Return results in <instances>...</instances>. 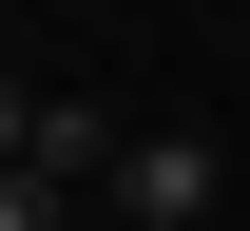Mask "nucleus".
Returning <instances> with one entry per match:
<instances>
[{"label": "nucleus", "mask_w": 250, "mask_h": 231, "mask_svg": "<svg viewBox=\"0 0 250 231\" xmlns=\"http://www.w3.org/2000/svg\"><path fill=\"white\" fill-rule=\"evenodd\" d=\"M212 193H231V154L192 116H135V154H116V231H212Z\"/></svg>", "instance_id": "nucleus-1"}, {"label": "nucleus", "mask_w": 250, "mask_h": 231, "mask_svg": "<svg viewBox=\"0 0 250 231\" xmlns=\"http://www.w3.org/2000/svg\"><path fill=\"white\" fill-rule=\"evenodd\" d=\"M116 154H135V116H96V97H39V154H20V173H58V193H116Z\"/></svg>", "instance_id": "nucleus-2"}, {"label": "nucleus", "mask_w": 250, "mask_h": 231, "mask_svg": "<svg viewBox=\"0 0 250 231\" xmlns=\"http://www.w3.org/2000/svg\"><path fill=\"white\" fill-rule=\"evenodd\" d=\"M0 231H77V193L58 173H0Z\"/></svg>", "instance_id": "nucleus-3"}, {"label": "nucleus", "mask_w": 250, "mask_h": 231, "mask_svg": "<svg viewBox=\"0 0 250 231\" xmlns=\"http://www.w3.org/2000/svg\"><path fill=\"white\" fill-rule=\"evenodd\" d=\"M20 154H39V97H20V77H0V173H20Z\"/></svg>", "instance_id": "nucleus-4"}]
</instances>
